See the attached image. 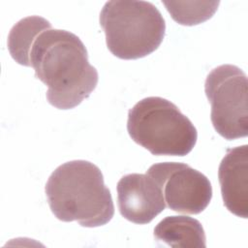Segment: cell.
I'll list each match as a JSON object with an SVG mask.
<instances>
[{
	"instance_id": "obj_1",
	"label": "cell",
	"mask_w": 248,
	"mask_h": 248,
	"mask_svg": "<svg viewBox=\"0 0 248 248\" xmlns=\"http://www.w3.org/2000/svg\"><path fill=\"white\" fill-rule=\"evenodd\" d=\"M30 67L47 86V102L59 109L78 106L90 96L99 80L82 41L61 29L51 28L40 34L30 53Z\"/></svg>"
},
{
	"instance_id": "obj_2",
	"label": "cell",
	"mask_w": 248,
	"mask_h": 248,
	"mask_svg": "<svg viewBox=\"0 0 248 248\" xmlns=\"http://www.w3.org/2000/svg\"><path fill=\"white\" fill-rule=\"evenodd\" d=\"M45 190L49 208L60 221H77L81 227L96 228L108 223L114 215L103 173L89 161L60 165L48 177Z\"/></svg>"
},
{
	"instance_id": "obj_3",
	"label": "cell",
	"mask_w": 248,
	"mask_h": 248,
	"mask_svg": "<svg viewBox=\"0 0 248 248\" xmlns=\"http://www.w3.org/2000/svg\"><path fill=\"white\" fill-rule=\"evenodd\" d=\"M100 25L108 50L120 59H139L162 44L165 19L155 5L146 1H108L100 13Z\"/></svg>"
},
{
	"instance_id": "obj_4",
	"label": "cell",
	"mask_w": 248,
	"mask_h": 248,
	"mask_svg": "<svg viewBox=\"0 0 248 248\" xmlns=\"http://www.w3.org/2000/svg\"><path fill=\"white\" fill-rule=\"evenodd\" d=\"M127 131L132 140L153 155L185 156L198 140L191 120L177 106L162 97H147L128 111Z\"/></svg>"
},
{
	"instance_id": "obj_5",
	"label": "cell",
	"mask_w": 248,
	"mask_h": 248,
	"mask_svg": "<svg viewBox=\"0 0 248 248\" xmlns=\"http://www.w3.org/2000/svg\"><path fill=\"white\" fill-rule=\"evenodd\" d=\"M247 76L231 64L214 68L206 77L204 92L211 106L215 131L228 140L248 135Z\"/></svg>"
},
{
	"instance_id": "obj_6",
	"label": "cell",
	"mask_w": 248,
	"mask_h": 248,
	"mask_svg": "<svg viewBox=\"0 0 248 248\" xmlns=\"http://www.w3.org/2000/svg\"><path fill=\"white\" fill-rule=\"evenodd\" d=\"M145 173L160 186L167 206L173 211L199 214L212 199V186L208 178L187 164L158 163Z\"/></svg>"
},
{
	"instance_id": "obj_7",
	"label": "cell",
	"mask_w": 248,
	"mask_h": 248,
	"mask_svg": "<svg viewBox=\"0 0 248 248\" xmlns=\"http://www.w3.org/2000/svg\"><path fill=\"white\" fill-rule=\"evenodd\" d=\"M120 214L135 224H148L166 207L160 186L147 173H129L116 186Z\"/></svg>"
},
{
	"instance_id": "obj_8",
	"label": "cell",
	"mask_w": 248,
	"mask_h": 248,
	"mask_svg": "<svg viewBox=\"0 0 248 248\" xmlns=\"http://www.w3.org/2000/svg\"><path fill=\"white\" fill-rule=\"evenodd\" d=\"M224 205L237 217L248 218V145L227 150L218 170Z\"/></svg>"
},
{
	"instance_id": "obj_9",
	"label": "cell",
	"mask_w": 248,
	"mask_h": 248,
	"mask_svg": "<svg viewBox=\"0 0 248 248\" xmlns=\"http://www.w3.org/2000/svg\"><path fill=\"white\" fill-rule=\"evenodd\" d=\"M154 237L170 247L205 248L206 237L201 222L189 216H168L154 229Z\"/></svg>"
},
{
	"instance_id": "obj_10",
	"label": "cell",
	"mask_w": 248,
	"mask_h": 248,
	"mask_svg": "<svg viewBox=\"0 0 248 248\" xmlns=\"http://www.w3.org/2000/svg\"><path fill=\"white\" fill-rule=\"evenodd\" d=\"M51 29V24L39 16H31L17 21L8 35V50L13 59L30 67V53L37 38L46 30Z\"/></svg>"
},
{
	"instance_id": "obj_11",
	"label": "cell",
	"mask_w": 248,
	"mask_h": 248,
	"mask_svg": "<svg viewBox=\"0 0 248 248\" xmlns=\"http://www.w3.org/2000/svg\"><path fill=\"white\" fill-rule=\"evenodd\" d=\"M163 4L173 20L181 25L192 26L211 18L216 13L220 2L163 1Z\"/></svg>"
}]
</instances>
